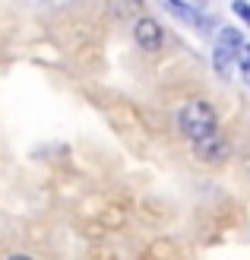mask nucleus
<instances>
[{"label":"nucleus","instance_id":"f257e3e1","mask_svg":"<svg viewBox=\"0 0 250 260\" xmlns=\"http://www.w3.org/2000/svg\"><path fill=\"white\" fill-rule=\"evenodd\" d=\"M177 130H181V134L187 137L190 143L219 134V118H216L212 105H209V102H203V99L187 102V105L177 111Z\"/></svg>","mask_w":250,"mask_h":260},{"label":"nucleus","instance_id":"f03ea898","mask_svg":"<svg viewBox=\"0 0 250 260\" xmlns=\"http://www.w3.org/2000/svg\"><path fill=\"white\" fill-rule=\"evenodd\" d=\"M241 45H244V38H241L238 29H231V25H228V29L219 32V38H216V51H212V63H216V70H219L222 76H228L231 60H238Z\"/></svg>","mask_w":250,"mask_h":260},{"label":"nucleus","instance_id":"7ed1b4c3","mask_svg":"<svg viewBox=\"0 0 250 260\" xmlns=\"http://www.w3.org/2000/svg\"><path fill=\"white\" fill-rule=\"evenodd\" d=\"M193 155L200 162H209V165H216V162H222L228 155V143L222 140L219 134H212V137H206V140H196L193 143Z\"/></svg>","mask_w":250,"mask_h":260},{"label":"nucleus","instance_id":"20e7f679","mask_svg":"<svg viewBox=\"0 0 250 260\" xmlns=\"http://www.w3.org/2000/svg\"><path fill=\"white\" fill-rule=\"evenodd\" d=\"M133 38H136L139 48L155 51V48L162 45V25L155 22V19H149V16H142V19H136V25H133Z\"/></svg>","mask_w":250,"mask_h":260},{"label":"nucleus","instance_id":"39448f33","mask_svg":"<svg viewBox=\"0 0 250 260\" xmlns=\"http://www.w3.org/2000/svg\"><path fill=\"white\" fill-rule=\"evenodd\" d=\"M165 4H168L171 13H177V16L200 25V10L206 7V0H165Z\"/></svg>","mask_w":250,"mask_h":260},{"label":"nucleus","instance_id":"423d86ee","mask_svg":"<svg viewBox=\"0 0 250 260\" xmlns=\"http://www.w3.org/2000/svg\"><path fill=\"white\" fill-rule=\"evenodd\" d=\"M139 4H142V0H111V10H114L121 19H127L130 13H136V10H139Z\"/></svg>","mask_w":250,"mask_h":260},{"label":"nucleus","instance_id":"0eeeda50","mask_svg":"<svg viewBox=\"0 0 250 260\" xmlns=\"http://www.w3.org/2000/svg\"><path fill=\"white\" fill-rule=\"evenodd\" d=\"M238 67H241V76H244V83L250 86V45L244 42L241 51H238Z\"/></svg>","mask_w":250,"mask_h":260},{"label":"nucleus","instance_id":"6e6552de","mask_svg":"<svg viewBox=\"0 0 250 260\" xmlns=\"http://www.w3.org/2000/svg\"><path fill=\"white\" fill-rule=\"evenodd\" d=\"M231 10L234 13H238V16L250 25V4H247V0H234V4H231Z\"/></svg>","mask_w":250,"mask_h":260},{"label":"nucleus","instance_id":"1a4fd4ad","mask_svg":"<svg viewBox=\"0 0 250 260\" xmlns=\"http://www.w3.org/2000/svg\"><path fill=\"white\" fill-rule=\"evenodd\" d=\"M10 260H32V257H29V254H13Z\"/></svg>","mask_w":250,"mask_h":260}]
</instances>
